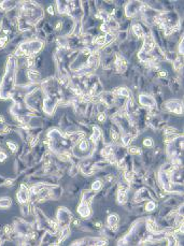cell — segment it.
Segmentation results:
<instances>
[{"mask_svg": "<svg viewBox=\"0 0 184 246\" xmlns=\"http://www.w3.org/2000/svg\"><path fill=\"white\" fill-rule=\"evenodd\" d=\"M131 140V137L130 134H128V133H125V134L122 135V141H123V145H128L129 142H130Z\"/></svg>", "mask_w": 184, "mask_h": 246, "instance_id": "d6986e66", "label": "cell"}, {"mask_svg": "<svg viewBox=\"0 0 184 246\" xmlns=\"http://www.w3.org/2000/svg\"><path fill=\"white\" fill-rule=\"evenodd\" d=\"M101 186H102V184L100 180H95L94 183L92 184V189H93L94 191H98L99 189L101 188Z\"/></svg>", "mask_w": 184, "mask_h": 246, "instance_id": "ffe728a7", "label": "cell"}, {"mask_svg": "<svg viewBox=\"0 0 184 246\" xmlns=\"http://www.w3.org/2000/svg\"><path fill=\"white\" fill-rule=\"evenodd\" d=\"M119 94L121 95V96H123V97H126V98L129 97V91H128L127 88H119Z\"/></svg>", "mask_w": 184, "mask_h": 246, "instance_id": "7402d4cb", "label": "cell"}, {"mask_svg": "<svg viewBox=\"0 0 184 246\" xmlns=\"http://www.w3.org/2000/svg\"><path fill=\"white\" fill-rule=\"evenodd\" d=\"M48 11H49V13H51V14H53V8L52 7H49V9H48Z\"/></svg>", "mask_w": 184, "mask_h": 246, "instance_id": "d590c367", "label": "cell"}, {"mask_svg": "<svg viewBox=\"0 0 184 246\" xmlns=\"http://www.w3.org/2000/svg\"><path fill=\"white\" fill-rule=\"evenodd\" d=\"M28 78L30 81H37L38 78H40V74L38 73V72H36V71H29Z\"/></svg>", "mask_w": 184, "mask_h": 246, "instance_id": "e0dca14e", "label": "cell"}, {"mask_svg": "<svg viewBox=\"0 0 184 246\" xmlns=\"http://www.w3.org/2000/svg\"><path fill=\"white\" fill-rule=\"evenodd\" d=\"M93 131H94V133H93V135L90 137V140L92 141H97L98 140V138L100 137V134H101V131H100V129H99L98 127H94L93 128Z\"/></svg>", "mask_w": 184, "mask_h": 246, "instance_id": "2e32d148", "label": "cell"}, {"mask_svg": "<svg viewBox=\"0 0 184 246\" xmlns=\"http://www.w3.org/2000/svg\"><path fill=\"white\" fill-rule=\"evenodd\" d=\"M167 107L170 110V111L174 112L177 114H181L183 112V107H182V103L179 101V100H170L166 103Z\"/></svg>", "mask_w": 184, "mask_h": 246, "instance_id": "8992f818", "label": "cell"}, {"mask_svg": "<svg viewBox=\"0 0 184 246\" xmlns=\"http://www.w3.org/2000/svg\"><path fill=\"white\" fill-rule=\"evenodd\" d=\"M17 200L20 203H26V202L28 201L29 199V190L28 188L25 186L24 184L20 185V191L17 193Z\"/></svg>", "mask_w": 184, "mask_h": 246, "instance_id": "ba28073f", "label": "cell"}, {"mask_svg": "<svg viewBox=\"0 0 184 246\" xmlns=\"http://www.w3.org/2000/svg\"><path fill=\"white\" fill-rule=\"evenodd\" d=\"M143 144H144V146L151 147L152 145H153V140L151 138H147V139H144V141H143Z\"/></svg>", "mask_w": 184, "mask_h": 246, "instance_id": "603a6c76", "label": "cell"}, {"mask_svg": "<svg viewBox=\"0 0 184 246\" xmlns=\"http://www.w3.org/2000/svg\"><path fill=\"white\" fill-rule=\"evenodd\" d=\"M11 206V199L10 198H0V207L8 209Z\"/></svg>", "mask_w": 184, "mask_h": 246, "instance_id": "4fadbf2b", "label": "cell"}, {"mask_svg": "<svg viewBox=\"0 0 184 246\" xmlns=\"http://www.w3.org/2000/svg\"><path fill=\"white\" fill-rule=\"evenodd\" d=\"M0 22H1V14H0Z\"/></svg>", "mask_w": 184, "mask_h": 246, "instance_id": "8d00e7d4", "label": "cell"}, {"mask_svg": "<svg viewBox=\"0 0 184 246\" xmlns=\"http://www.w3.org/2000/svg\"><path fill=\"white\" fill-rule=\"evenodd\" d=\"M105 118H106V116H105V115H103V114H100V116H99V117H98V119H99V120H100V122H102V120H105Z\"/></svg>", "mask_w": 184, "mask_h": 246, "instance_id": "836d02e7", "label": "cell"}, {"mask_svg": "<svg viewBox=\"0 0 184 246\" xmlns=\"http://www.w3.org/2000/svg\"><path fill=\"white\" fill-rule=\"evenodd\" d=\"M179 53L183 55V40H182V42L179 44Z\"/></svg>", "mask_w": 184, "mask_h": 246, "instance_id": "d6a6232c", "label": "cell"}, {"mask_svg": "<svg viewBox=\"0 0 184 246\" xmlns=\"http://www.w3.org/2000/svg\"><path fill=\"white\" fill-rule=\"evenodd\" d=\"M5 159H7V154L3 152H0V161L2 162V161H4Z\"/></svg>", "mask_w": 184, "mask_h": 246, "instance_id": "1f68e13d", "label": "cell"}, {"mask_svg": "<svg viewBox=\"0 0 184 246\" xmlns=\"http://www.w3.org/2000/svg\"><path fill=\"white\" fill-rule=\"evenodd\" d=\"M71 217H72V214L70 213L66 207H60L58 210L57 212V220L58 222L64 228L68 227L70 224V220H71Z\"/></svg>", "mask_w": 184, "mask_h": 246, "instance_id": "3957f363", "label": "cell"}, {"mask_svg": "<svg viewBox=\"0 0 184 246\" xmlns=\"http://www.w3.org/2000/svg\"><path fill=\"white\" fill-rule=\"evenodd\" d=\"M79 147H80L81 151H86L87 147H88V143H87V141H82L81 143H80V145H79Z\"/></svg>", "mask_w": 184, "mask_h": 246, "instance_id": "cb8c5ba5", "label": "cell"}, {"mask_svg": "<svg viewBox=\"0 0 184 246\" xmlns=\"http://www.w3.org/2000/svg\"><path fill=\"white\" fill-rule=\"evenodd\" d=\"M129 153H131V154H139V153H140V148L131 147V148H129Z\"/></svg>", "mask_w": 184, "mask_h": 246, "instance_id": "f546056e", "label": "cell"}, {"mask_svg": "<svg viewBox=\"0 0 184 246\" xmlns=\"http://www.w3.org/2000/svg\"><path fill=\"white\" fill-rule=\"evenodd\" d=\"M132 30H134L135 34L138 38H143V37H144V31H143L142 27H141L140 25H138V24L134 25V26H132Z\"/></svg>", "mask_w": 184, "mask_h": 246, "instance_id": "7c38bea8", "label": "cell"}, {"mask_svg": "<svg viewBox=\"0 0 184 246\" xmlns=\"http://www.w3.org/2000/svg\"><path fill=\"white\" fill-rule=\"evenodd\" d=\"M117 201H119V204H124L126 202V193H125V190H119V191Z\"/></svg>", "mask_w": 184, "mask_h": 246, "instance_id": "9a60e30c", "label": "cell"}, {"mask_svg": "<svg viewBox=\"0 0 184 246\" xmlns=\"http://www.w3.org/2000/svg\"><path fill=\"white\" fill-rule=\"evenodd\" d=\"M15 2L14 1H4L1 4V8L2 9H12L13 7H15Z\"/></svg>", "mask_w": 184, "mask_h": 246, "instance_id": "ac0fdd59", "label": "cell"}, {"mask_svg": "<svg viewBox=\"0 0 184 246\" xmlns=\"http://www.w3.org/2000/svg\"><path fill=\"white\" fill-rule=\"evenodd\" d=\"M160 182L162 186L164 187V189L166 190V191H171L172 190V187H171V182H170V178L168 176L167 173L165 172H160Z\"/></svg>", "mask_w": 184, "mask_h": 246, "instance_id": "9c48e42d", "label": "cell"}, {"mask_svg": "<svg viewBox=\"0 0 184 246\" xmlns=\"http://www.w3.org/2000/svg\"><path fill=\"white\" fill-rule=\"evenodd\" d=\"M140 7H141V3L140 2H129V3L126 5L125 8V12H126V15L128 17L134 16L136 13L139 11Z\"/></svg>", "mask_w": 184, "mask_h": 246, "instance_id": "52a82bcc", "label": "cell"}, {"mask_svg": "<svg viewBox=\"0 0 184 246\" xmlns=\"http://www.w3.org/2000/svg\"><path fill=\"white\" fill-rule=\"evenodd\" d=\"M43 43L39 40H33V41L24 42L23 44H20V51L24 55H33V54L38 53L41 49Z\"/></svg>", "mask_w": 184, "mask_h": 246, "instance_id": "7a4b0ae2", "label": "cell"}, {"mask_svg": "<svg viewBox=\"0 0 184 246\" xmlns=\"http://www.w3.org/2000/svg\"><path fill=\"white\" fill-rule=\"evenodd\" d=\"M139 103L142 107H156V100L152 98L151 96L147 95H140L139 96Z\"/></svg>", "mask_w": 184, "mask_h": 246, "instance_id": "277c9868", "label": "cell"}, {"mask_svg": "<svg viewBox=\"0 0 184 246\" xmlns=\"http://www.w3.org/2000/svg\"><path fill=\"white\" fill-rule=\"evenodd\" d=\"M7 41H8V38L7 37L0 38V47H3V45L7 43Z\"/></svg>", "mask_w": 184, "mask_h": 246, "instance_id": "f1b7e54d", "label": "cell"}, {"mask_svg": "<svg viewBox=\"0 0 184 246\" xmlns=\"http://www.w3.org/2000/svg\"><path fill=\"white\" fill-rule=\"evenodd\" d=\"M103 38H105V43H109V42H110L111 40H112V38H113V34H112V33H110V32H108Z\"/></svg>", "mask_w": 184, "mask_h": 246, "instance_id": "484cf974", "label": "cell"}, {"mask_svg": "<svg viewBox=\"0 0 184 246\" xmlns=\"http://www.w3.org/2000/svg\"><path fill=\"white\" fill-rule=\"evenodd\" d=\"M160 75L162 76V78H164V76H166V75H167V73H166V71H160Z\"/></svg>", "mask_w": 184, "mask_h": 246, "instance_id": "e575fe53", "label": "cell"}, {"mask_svg": "<svg viewBox=\"0 0 184 246\" xmlns=\"http://www.w3.org/2000/svg\"><path fill=\"white\" fill-rule=\"evenodd\" d=\"M147 227L150 231H157V226H156V222H154L153 219H151V218H150V219H147Z\"/></svg>", "mask_w": 184, "mask_h": 246, "instance_id": "5bb4252c", "label": "cell"}, {"mask_svg": "<svg viewBox=\"0 0 184 246\" xmlns=\"http://www.w3.org/2000/svg\"><path fill=\"white\" fill-rule=\"evenodd\" d=\"M66 9H67V7H66L65 3H62V2H58V10H59V12L65 13Z\"/></svg>", "mask_w": 184, "mask_h": 246, "instance_id": "d4e9b609", "label": "cell"}, {"mask_svg": "<svg viewBox=\"0 0 184 246\" xmlns=\"http://www.w3.org/2000/svg\"><path fill=\"white\" fill-rule=\"evenodd\" d=\"M8 146H9V148H10V149L12 151V152H15V151L17 149L16 144L12 143V142H9V143H8Z\"/></svg>", "mask_w": 184, "mask_h": 246, "instance_id": "4316f807", "label": "cell"}, {"mask_svg": "<svg viewBox=\"0 0 184 246\" xmlns=\"http://www.w3.org/2000/svg\"><path fill=\"white\" fill-rule=\"evenodd\" d=\"M117 222H119V216L116 214H112L108 217V225L110 227H116Z\"/></svg>", "mask_w": 184, "mask_h": 246, "instance_id": "8fae6325", "label": "cell"}, {"mask_svg": "<svg viewBox=\"0 0 184 246\" xmlns=\"http://www.w3.org/2000/svg\"><path fill=\"white\" fill-rule=\"evenodd\" d=\"M155 207H156V204H155V202L154 201H149L147 203V205H145V210L149 211V212H151V211H153V210H155Z\"/></svg>", "mask_w": 184, "mask_h": 246, "instance_id": "44dd1931", "label": "cell"}, {"mask_svg": "<svg viewBox=\"0 0 184 246\" xmlns=\"http://www.w3.org/2000/svg\"><path fill=\"white\" fill-rule=\"evenodd\" d=\"M167 239H168V242H169V245H174V244H176V239L173 238L172 235H169Z\"/></svg>", "mask_w": 184, "mask_h": 246, "instance_id": "83f0119b", "label": "cell"}, {"mask_svg": "<svg viewBox=\"0 0 184 246\" xmlns=\"http://www.w3.org/2000/svg\"><path fill=\"white\" fill-rule=\"evenodd\" d=\"M15 69H16V60L14 57H10L7 62V68H5L2 82L0 84V98L8 99L10 97L15 83V74H16Z\"/></svg>", "mask_w": 184, "mask_h": 246, "instance_id": "6da1fadb", "label": "cell"}, {"mask_svg": "<svg viewBox=\"0 0 184 246\" xmlns=\"http://www.w3.org/2000/svg\"><path fill=\"white\" fill-rule=\"evenodd\" d=\"M55 105H56V100L53 99L52 97H46L43 100V110H44L46 114H52L54 109H55Z\"/></svg>", "mask_w": 184, "mask_h": 246, "instance_id": "5b68a950", "label": "cell"}, {"mask_svg": "<svg viewBox=\"0 0 184 246\" xmlns=\"http://www.w3.org/2000/svg\"><path fill=\"white\" fill-rule=\"evenodd\" d=\"M78 213L81 215L82 217H84V218L88 217L90 215V206H88V204H87L85 201H82L81 204L79 205Z\"/></svg>", "mask_w": 184, "mask_h": 246, "instance_id": "30bf717a", "label": "cell"}, {"mask_svg": "<svg viewBox=\"0 0 184 246\" xmlns=\"http://www.w3.org/2000/svg\"><path fill=\"white\" fill-rule=\"evenodd\" d=\"M109 29H110V28H109V26H108L107 24L101 25V30H102V31H105V32L108 33V32H109Z\"/></svg>", "mask_w": 184, "mask_h": 246, "instance_id": "4dcf8cb0", "label": "cell"}]
</instances>
